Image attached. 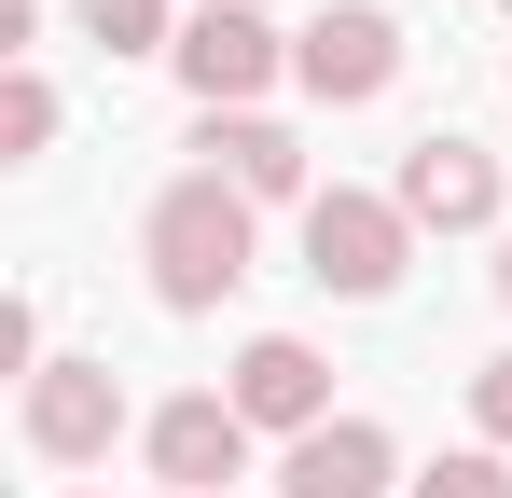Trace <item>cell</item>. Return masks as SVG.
I'll use <instances>...</instances> for the list:
<instances>
[{
  "label": "cell",
  "mask_w": 512,
  "mask_h": 498,
  "mask_svg": "<svg viewBox=\"0 0 512 498\" xmlns=\"http://www.w3.org/2000/svg\"><path fill=\"white\" fill-rule=\"evenodd\" d=\"M402 498H512V457H499V443H471V457H429Z\"/></svg>",
  "instance_id": "cell-12"
},
{
  "label": "cell",
  "mask_w": 512,
  "mask_h": 498,
  "mask_svg": "<svg viewBox=\"0 0 512 498\" xmlns=\"http://www.w3.org/2000/svg\"><path fill=\"white\" fill-rule=\"evenodd\" d=\"M402 249H416V222H402V194H305V277L319 291H346V305H374L388 277H402Z\"/></svg>",
  "instance_id": "cell-2"
},
{
  "label": "cell",
  "mask_w": 512,
  "mask_h": 498,
  "mask_svg": "<svg viewBox=\"0 0 512 498\" xmlns=\"http://www.w3.org/2000/svg\"><path fill=\"white\" fill-rule=\"evenodd\" d=\"M471 429H485V443H512V346L471 374Z\"/></svg>",
  "instance_id": "cell-14"
},
{
  "label": "cell",
  "mask_w": 512,
  "mask_h": 498,
  "mask_svg": "<svg viewBox=\"0 0 512 498\" xmlns=\"http://www.w3.org/2000/svg\"><path fill=\"white\" fill-rule=\"evenodd\" d=\"M277 498H388V429L374 415H333L277 457Z\"/></svg>",
  "instance_id": "cell-9"
},
{
  "label": "cell",
  "mask_w": 512,
  "mask_h": 498,
  "mask_svg": "<svg viewBox=\"0 0 512 498\" xmlns=\"http://www.w3.org/2000/svg\"><path fill=\"white\" fill-rule=\"evenodd\" d=\"M236 415H250V429H291V443L333 429V360H319L305 332H250V346H236Z\"/></svg>",
  "instance_id": "cell-8"
},
{
  "label": "cell",
  "mask_w": 512,
  "mask_h": 498,
  "mask_svg": "<svg viewBox=\"0 0 512 498\" xmlns=\"http://www.w3.org/2000/svg\"><path fill=\"white\" fill-rule=\"evenodd\" d=\"M499 305H512V236H499Z\"/></svg>",
  "instance_id": "cell-15"
},
{
  "label": "cell",
  "mask_w": 512,
  "mask_h": 498,
  "mask_svg": "<svg viewBox=\"0 0 512 498\" xmlns=\"http://www.w3.org/2000/svg\"><path fill=\"white\" fill-rule=\"evenodd\" d=\"M277 70H291V42H277L263 14H236V0H194V14H180V83H194L208 111H250Z\"/></svg>",
  "instance_id": "cell-5"
},
{
  "label": "cell",
  "mask_w": 512,
  "mask_h": 498,
  "mask_svg": "<svg viewBox=\"0 0 512 498\" xmlns=\"http://www.w3.org/2000/svg\"><path fill=\"white\" fill-rule=\"evenodd\" d=\"M42 139H56V83H42V70H14V83H0V153L28 166Z\"/></svg>",
  "instance_id": "cell-13"
},
{
  "label": "cell",
  "mask_w": 512,
  "mask_h": 498,
  "mask_svg": "<svg viewBox=\"0 0 512 498\" xmlns=\"http://www.w3.org/2000/svg\"><path fill=\"white\" fill-rule=\"evenodd\" d=\"M208 153H222V180H236L250 208H291V194H305V139L263 125V111H208Z\"/></svg>",
  "instance_id": "cell-10"
},
{
  "label": "cell",
  "mask_w": 512,
  "mask_h": 498,
  "mask_svg": "<svg viewBox=\"0 0 512 498\" xmlns=\"http://www.w3.org/2000/svg\"><path fill=\"white\" fill-rule=\"evenodd\" d=\"M402 222L416 236H485L499 222V153L485 139H416L402 153Z\"/></svg>",
  "instance_id": "cell-7"
},
{
  "label": "cell",
  "mask_w": 512,
  "mask_h": 498,
  "mask_svg": "<svg viewBox=\"0 0 512 498\" xmlns=\"http://www.w3.org/2000/svg\"><path fill=\"white\" fill-rule=\"evenodd\" d=\"M291 83H305V97H333V111H360V97H388V83H402V28H388L374 0H333L319 28H291Z\"/></svg>",
  "instance_id": "cell-3"
},
{
  "label": "cell",
  "mask_w": 512,
  "mask_h": 498,
  "mask_svg": "<svg viewBox=\"0 0 512 498\" xmlns=\"http://www.w3.org/2000/svg\"><path fill=\"white\" fill-rule=\"evenodd\" d=\"M139 249H153V291H167L180 319H208V305L250 277V194H236L222 166H194V180H167V194H153Z\"/></svg>",
  "instance_id": "cell-1"
},
{
  "label": "cell",
  "mask_w": 512,
  "mask_h": 498,
  "mask_svg": "<svg viewBox=\"0 0 512 498\" xmlns=\"http://www.w3.org/2000/svg\"><path fill=\"white\" fill-rule=\"evenodd\" d=\"M236 14H263V0H236Z\"/></svg>",
  "instance_id": "cell-16"
},
{
  "label": "cell",
  "mask_w": 512,
  "mask_h": 498,
  "mask_svg": "<svg viewBox=\"0 0 512 498\" xmlns=\"http://www.w3.org/2000/svg\"><path fill=\"white\" fill-rule=\"evenodd\" d=\"M111 429H125L111 360H42V374H28V457L84 471V457H111Z\"/></svg>",
  "instance_id": "cell-6"
},
{
  "label": "cell",
  "mask_w": 512,
  "mask_h": 498,
  "mask_svg": "<svg viewBox=\"0 0 512 498\" xmlns=\"http://www.w3.org/2000/svg\"><path fill=\"white\" fill-rule=\"evenodd\" d=\"M84 42H97V56H180L167 0H84Z\"/></svg>",
  "instance_id": "cell-11"
},
{
  "label": "cell",
  "mask_w": 512,
  "mask_h": 498,
  "mask_svg": "<svg viewBox=\"0 0 512 498\" xmlns=\"http://www.w3.org/2000/svg\"><path fill=\"white\" fill-rule=\"evenodd\" d=\"M153 471H167V498H236V471H250V415H236V388H180V402H153Z\"/></svg>",
  "instance_id": "cell-4"
}]
</instances>
